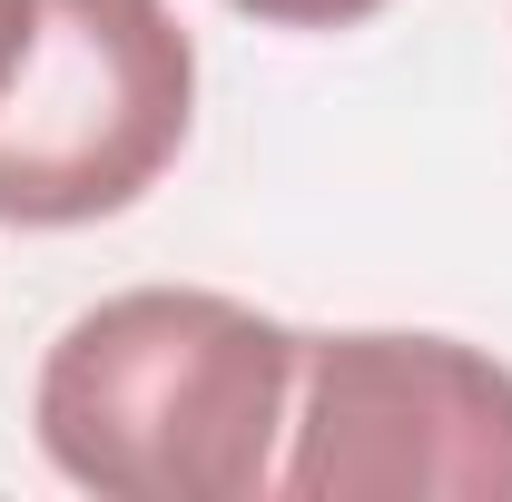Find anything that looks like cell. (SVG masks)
Listing matches in <instances>:
<instances>
[{
	"label": "cell",
	"mask_w": 512,
	"mask_h": 502,
	"mask_svg": "<svg viewBox=\"0 0 512 502\" xmlns=\"http://www.w3.org/2000/svg\"><path fill=\"white\" fill-rule=\"evenodd\" d=\"M306 335L217 286H128L40 355L30 434L99 502H266Z\"/></svg>",
	"instance_id": "6da1fadb"
},
{
	"label": "cell",
	"mask_w": 512,
	"mask_h": 502,
	"mask_svg": "<svg viewBox=\"0 0 512 502\" xmlns=\"http://www.w3.org/2000/svg\"><path fill=\"white\" fill-rule=\"evenodd\" d=\"M237 20H256V30H296V40H325V30H365L375 10H394V0H227Z\"/></svg>",
	"instance_id": "277c9868"
},
{
	"label": "cell",
	"mask_w": 512,
	"mask_h": 502,
	"mask_svg": "<svg viewBox=\"0 0 512 502\" xmlns=\"http://www.w3.org/2000/svg\"><path fill=\"white\" fill-rule=\"evenodd\" d=\"M30 30H40V0H0V89H10V69L30 60Z\"/></svg>",
	"instance_id": "5b68a950"
},
{
	"label": "cell",
	"mask_w": 512,
	"mask_h": 502,
	"mask_svg": "<svg viewBox=\"0 0 512 502\" xmlns=\"http://www.w3.org/2000/svg\"><path fill=\"white\" fill-rule=\"evenodd\" d=\"M286 502H512V365L463 335H306L286 414Z\"/></svg>",
	"instance_id": "3957f363"
},
{
	"label": "cell",
	"mask_w": 512,
	"mask_h": 502,
	"mask_svg": "<svg viewBox=\"0 0 512 502\" xmlns=\"http://www.w3.org/2000/svg\"><path fill=\"white\" fill-rule=\"evenodd\" d=\"M197 128V40L168 0H40L0 89V227L128 217Z\"/></svg>",
	"instance_id": "7a4b0ae2"
}]
</instances>
